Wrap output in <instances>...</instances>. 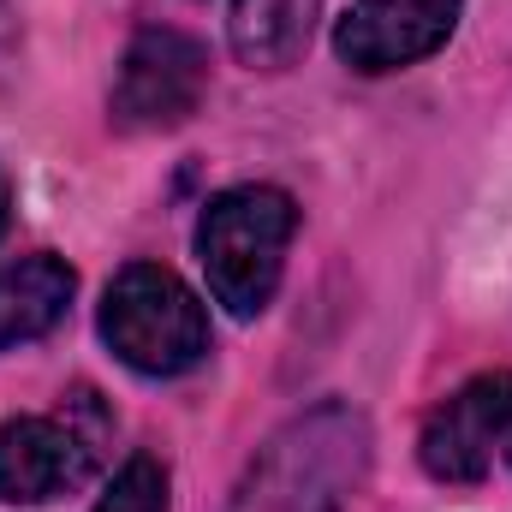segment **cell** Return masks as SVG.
<instances>
[{"mask_svg":"<svg viewBox=\"0 0 512 512\" xmlns=\"http://www.w3.org/2000/svg\"><path fill=\"white\" fill-rule=\"evenodd\" d=\"M376 459V429L352 399L286 417L245 465L227 512H346Z\"/></svg>","mask_w":512,"mask_h":512,"instance_id":"1","label":"cell"},{"mask_svg":"<svg viewBox=\"0 0 512 512\" xmlns=\"http://www.w3.org/2000/svg\"><path fill=\"white\" fill-rule=\"evenodd\" d=\"M298 239V203L280 185H233L197 215V262L209 274L215 304L239 322L262 316L280 292L286 251Z\"/></svg>","mask_w":512,"mask_h":512,"instance_id":"2","label":"cell"},{"mask_svg":"<svg viewBox=\"0 0 512 512\" xmlns=\"http://www.w3.org/2000/svg\"><path fill=\"white\" fill-rule=\"evenodd\" d=\"M96 328L131 376H149V382L191 376L215 346L203 298L161 262H126L108 280Z\"/></svg>","mask_w":512,"mask_h":512,"instance_id":"3","label":"cell"},{"mask_svg":"<svg viewBox=\"0 0 512 512\" xmlns=\"http://www.w3.org/2000/svg\"><path fill=\"white\" fill-rule=\"evenodd\" d=\"M417 459L435 483L477 489L495 471L512 477V370H483L453 387L417 435Z\"/></svg>","mask_w":512,"mask_h":512,"instance_id":"4","label":"cell"},{"mask_svg":"<svg viewBox=\"0 0 512 512\" xmlns=\"http://www.w3.org/2000/svg\"><path fill=\"white\" fill-rule=\"evenodd\" d=\"M209 96V48L191 30L143 24L120 54L108 114L120 131H173Z\"/></svg>","mask_w":512,"mask_h":512,"instance_id":"5","label":"cell"},{"mask_svg":"<svg viewBox=\"0 0 512 512\" xmlns=\"http://www.w3.org/2000/svg\"><path fill=\"white\" fill-rule=\"evenodd\" d=\"M459 18L465 0H352L334 24V54L364 78H387L441 54Z\"/></svg>","mask_w":512,"mask_h":512,"instance_id":"6","label":"cell"},{"mask_svg":"<svg viewBox=\"0 0 512 512\" xmlns=\"http://www.w3.org/2000/svg\"><path fill=\"white\" fill-rule=\"evenodd\" d=\"M96 471V435L72 417L24 411L0 423V501L6 507H42L72 495Z\"/></svg>","mask_w":512,"mask_h":512,"instance_id":"7","label":"cell"},{"mask_svg":"<svg viewBox=\"0 0 512 512\" xmlns=\"http://www.w3.org/2000/svg\"><path fill=\"white\" fill-rule=\"evenodd\" d=\"M72 292H78V274H72L66 256L36 251L6 262L0 268V352L54 334L72 310Z\"/></svg>","mask_w":512,"mask_h":512,"instance_id":"8","label":"cell"},{"mask_svg":"<svg viewBox=\"0 0 512 512\" xmlns=\"http://www.w3.org/2000/svg\"><path fill=\"white\" fill-rule=\"evenodd\" d=\"M316 12H322V0H233L227 36H233L239 66H251V72L298 66V54L310 48Z\"/></svg>","mask_w":512,"mask_h":512,"instance_id":"9","label":"cell"},{"mask_svg":"<svg viewBox=\"0 0 512 512\" xmlns=\"http://www.w3.org/2000/svg\"><path fill=\"white\" fill-rule=\"evenodd\" d=\"M167 489H173V483H167V465H161L155 453H131L126 465L114 471L108 495L96 501V512H167L173 507Z\"/></svg>","mask_w":512,"mask_h":512,"instance_id":"10","label":"cell"},{"mask_svg":"<svg viewBox=\"0 0 512 512\" xmlns=\"http://www.w3.org/2000/svg\"><path fill=\"white\" fill-rule=\"evenodd\" d=\"M6 221H12V179L0 173V233H6Z\"/></svg>","mask_w":512,"mask_h":512,"instance_id":"11","label":"cell"}]
</instances>
